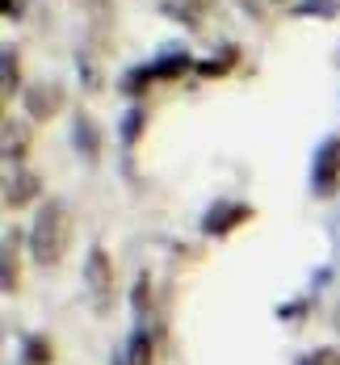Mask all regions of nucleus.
<instances>
[{
  "instance_id": "nucleus-3",
  "label": "nucleus",
  "mask_w": 340,
  "mask_h": 365,
  "mask_svg": "<svg viewBox=\"0 0 340 365\" xmlns=\"http://www.w3.org/2000/svg\"><path fill=\"white\" fill-rule=\"evenodd\" d=\"M84 290H88V302H93V311L101 319L113 315V307H118V277H113L110 252L101 244H93L88 256H84Z\"/></svg>"
},
{
  "instance_id": "nucleus-1",
  "label": "nucleus",
  "mask_w": 340,
  "mask_h": 365,
  "mask_svg": "<svg viewBox=\"0 0 340 365\" xmlns=\"http://www.w3.org/2000/svg\"><path fill=\"white\" fill-rule=\"evenodd\" d=\"M26 240H30V256H34L38 269L63 264V256L72 248V215H68V206L63 202H42Z\"/></svg>"
},
{
  "instance_id": "nucleus-7",
  "label": "nucleus",
  "mask_w": 340,
  "mask_h": 365,
  "mask_svg": "<svg viewBox=\"0 0 340 365\" xmlns=\"http://www.w3.org/2000/svg\"><path fill=\"white\" fill-rule=\"evenodd\" d=\"M72 143H76V151H80L88 164L101 160V126H97L88 113H76L72 118Z\"/></svg>"
},
{
  "instance_id": "nucleus-8",
  "label": "nucleus",
  "mask_w": 340,
  "mask_h": 365,
  "mask_svg": "<svg viewBox=\"0 0 340 365\" xmlns=\"http://www.w3.org/2000/svg\"><path fill=\"white\" fill-rule=\"evenodd\" d=\"M38 193H42V181H38L34 173L9 177V181H4V210H26Z\"/></svg>"
},
{
  "instance_id": "nucleus-11",
  "label": "nucleus",
  "mask_w": 340,
  "mask_h": 365,
  "mask_svg": "<svg viewBox=\"0 0 340 365\" xmlns=\"http://www.w3.org/2000/svg\"><path fill=\"white\" fill-rule=\"evenodd\" d=\"M30 151V126H21L17 118H4V164L26 160Z\"/></svg>"
},
{
  "instance_id": "nucleus-4",
  "label": "nucleus",
  "mask_w": 340,
  "mask_h": 365,
  "mask_svg": "<svg viewBox=\"0 0 340 365\" xmlns=\"http://www.w3.org/2000/svg\"><path fill=\"white\" fill-rule=\"evenodd\" d=\"M340 189V135L324 139L311 164V193L315 197H332Z\"/></svg>"
},
{
  "instance_id": "nucleus-23",
  "label": "nucleus",
  "mask_w": 340,
  "mask_h": 365,
  "mask_svg": "<svg viewBox=\"0 0 340 365\" xmlns=\"http://www.w3.org/2000/svg\"><path fill=\"white\" fill-rule=\"evenodd\" d=\"M4 17L17 21V17H21V0H4Z\"/></svg>"
},
{
  "instance_id": "nucleus-25",
  "label": "nucleus",
  "mask_w": 340,
  "mask_h": 365,
  "mask_svg": "<svg viewBox=\"0 0 340 365\" xmlns=\"http://www.w3.org/2000/svg\"><path fill=\"white\" fill-rule=\"evenodd\" d=\"M113 365H126V357H122V353H118V357H113Z\"/></svg>"
},
{
  "instance_id": "nucleus-6",
  "label": "nucleus",
  "mask_w": 340,
  "mask_h": 365,
  "mask_svg": "<svg viewBox=\"0 0 340 365\" xmlns=\"http://www.w3.org/2000/svg\"><path fill=\"white\" fill-rule=\"evenodd\" d=\"M252 219H257V210L248 202H215L206 210V219H202V231L210 240H227L235 227H244V222H252Z\"/></svg>"
},
{
  "instance_id": "nucleus-20",
  "label": "nucleus",
  "mask_w": 340,
  "mask_h": 365,
  "mask_svg": "<svg viewBox=\"0 0 340 365\" xmlns=\"http://www.w3.org/2000/svg\"><path fill=\"white\" fill-rule=\"evenodd\" d=\"M130 307H135V315H139V319H143V315H151V277H148V273H139L135 294H130Z\"/></svg>"
},
{
  "instance_id": "nucleus-14",
  "label": "nucleus",
  "mask_w": 340,
  "mask_h": 365,
  "mask_svg": "<svg viewBox=\"0 0 340 365\" xmlns=\"http://www.w3.org/2000/svg\"><path fill=\"white\" fill-rule=\"evenodd\" d=\"M235 63H239V46H227V51L210 55V59H197L193 76H202V80H219V76H227Z\"/></svg>"
},
{
  "instance_id": "nucleus-2",
  "label": "nucleus",
  "mask_w": 340,
  "mask_h": 365,
  "mask_svg": "<svg viewBox=\"0 0 340 365\" xmlns=\"http://www.w3.org/2000/svg\"><path fill=\"white\" fill-rule=\"evenodd\" d=\"M197 68V59L189 55V51H168V55H160V59H151V63H139V68H130V72L122 76V93L126 97H143L148 88L155 84H168V80H181Z\"/></svg>"
},
{
  "instance_id": "nucleus-22",
  "label": "nucleus",
  "mask_w": 340,
  "mask_h": 365,
  "mask_svg": "<svg viewBox=\"0 0 340 365\" xmlns=\"http://www.w3.org/2000/svg\"><path fill=\"white\" fill-rule=\"evenodd\" d=\"M306 307H311L306 298H299V302H282V307H277V319H302Z\"/></svg>"
},
{
  "instance_id": "nucleus-12",
  "label": "nucleus",
  "mask_w": 340,
  "mask_h": 365,
  "mask_svg": "<svg viewBox=\"0 0 340 365\" xmlns=\"http://www.w3.org/2000/svg\"><path fill=\"white\" fill-rule=\"evenodd\" d=\"M17 244H21V235L17 231H9L4 235V264H0V273H4V294H17L21 290V264H17Z\"/></svg>"
},
{
  "instance_id": "nucleus-19",
  "label": "nucleus",
  "mask_w": 340,
  "mask_h": 365,
  "mask_svg": "<svg viewBox=\"0 0 340 365\" xmlns=\"http://www.w3.org/2000/svg\"><path fill=\"white\" fill-rule=\"evenodd\" d=\"M76 68H80V84H84V93H101V72H97V63H93L84 51H76Z\"/></svg>"
},
{
  "instance_id": "nucleus-5",
  "label": "nucleus",
  "mask_w": 340,
  "mask_h": 365,
  "mask_svg": "<svg viewBox=\"0 0 340 365\" xmlns=\"http://www.w3.org/2000/svg\"><path fill=\"white\" fill-rule=\"evenodd\" d=\"M21 106H26V113H30L34 122H51L55 113H63L68 93H63V84H59V80H34V84H26Z\"/></svg>"
},
{
  "instance_id": "nucleus-16",
  "label": "nucleus",
  "mask_w": 340,
  "mask_h": 365,
  "mask_svg": "<svg viewBox=\"0 0 340 365\" xmlns=\"http://www.w3.org/2000/svg\"><path fill=\"white\" fill-rule=\"evenodd\" d=\"M84 9H88V17H93V26H97L101 42H110V30H113V0H84Z\"/></svg>"
},
{
  "instance_id": "nucleus-15",
  "label": "nucleus",
  "mask_w": 340,
  "mask_h": 365,
  "mask_svg": "<svg viewBox=\"0 0 340 365\" xmlns=\"http://www.w3.org/2000/svg\"><path fill=\"white\" fill-rule=\"evenodd\" d=\"M21 361L26 365H51L55 361V344H51V336H26V344H21Z\"/></svg>"
},
{
  "instance_id": "nucleus-24",
  "label": "nucleus",
  "mask_w": 340,
  "mask_h": 365,
  "mask_svg": "<svg viewBox=\"0 0 340 365\" xmlns=\"http://www.w3.org/2000/svg\"><path fill=\"white\" fill-rule=\"evenodd\" d=\"M244 9H248V17H264V9H261V0H239Z\"/></svg>"
},
{
  "instance_id": "nucleus-9",
  "label": "nucleus",
  "mask_w": 340,
  "mask_h": 365,
  "mask_svg": "<svg viewBox=\"0 0 340 365\" xmlns=\"http://www.w3.org/2000/svg\"><path fill=\"white\" fill-rule=\"evenodd\" d=\"M0 80H4V84H0L4 106H9L17 93H26V88H21V55H17V46H13V42H9V46H4V55H0Z\"/></svg>"
},
{
  "instance_id": "nucleus-26",
  "label": "nucleus",
  "mask_w": 340,
  "mask_h": 365,
  "mask_svg": "<svg viewBox=\"0 0 340 365\" xmlns=\"http://www.w3.org/2000/svg\"><path fill=\"white\" fill-rule=\"evenodd\" d=\"M273 4H282V0H273Z\"/></svg>"
},
{
  "instance_id": "nucleus-13",
  "label": "nucleus",
  "mask_w": 340,
  "mask_h": 365,
  "mask_svg": "<svg viewBox=\"0 0 340 365\" xmlns=\"http://www.w3.org/2000/svg\"><path fill=\"white\" fill-rule=\"evenodd\" d=\"M160 13L172 17L177 26H189V30L202 26V0H160Z\"/></svg>"
},
{
  "instance_id": "nucleus-18",
  "label": "nucleus",
  "mask_w": 340,
  "mask_h": 365,
  "mask_svg": "<svg viewBox=\"0 0 340 365\" xmlns=\"http://www.w3.org/2000/svg\"><path fill=\"white\" fill-rule=\"evenodd\" d=\"M294 17H324V21H332V17H340V0H299Z\"/></svg>"
},
{
  "instance_id": "nucleus-21",
  "label": "nucleus",
  "mask_w": 340,
  "mask_h": 365,
  "mask_svg": "<svg viewBox=\"0 0 340 365\" xmlns=\"http://www.w3.org/2000/svg\"><path fill=\"white\" fill-rule=\"evenodd\" d=\"M299 365H340V353L336 349H315L311 357H302Z\"/></svg>"
},
{
  "instance_id": "nucleus-10",
  "label": "nucleus",
  "mask_w": 340,
  "mask_h": 365,
  "mask_svg": "<svg viewBox=\"0 0 340 365\" xmlns=\"http://www.w3.org/2000/svg\"><path fill=\"white\" fill-rule=\"evenodd\" d=\"M122 357H126V365H155V340L148 336V328H135L126 336Z\"/></svg>"
},
{
  "instance_id": "nucleus-17",
  "label": "nucleus",
  "mask_w": 340,
  "mask_h": 365,
  "mask_svg": "<svg viewBox=\"0 0 340 365\" xmlns=\"http://www.w3.org/2000/svg\"><path fill=\"white\" fill-rule=\"evenodd\" d=\"M143 126H148V110H143V106H130V110H126V118H122V147H135V143H139Z\"/></svg>"
}]
</instances>
